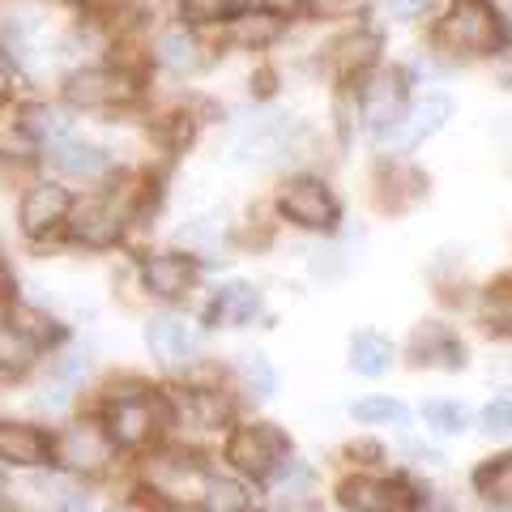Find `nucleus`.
Segmentation results:
<instances>
[{
  "label": "nucleus",
  "instance_id": "nucleus-2",
  "mask_svg": "<svg viewBox=\"0 0 512 512\" xmlns=\"http://www.w3.org/2000/svg\"><path fill=\"white\" fill-rule=\"evenodd\" d=\"M227 461L235 474L265 483L291 461V436L278 423H248L227 440Z\"/></svg>",
  "mask_w": 512,
  "mask_h": 512
},
{
  "label": "nucleus",
  "instance_id": "nucleus-25",
  "mask_svg": "<svg viewBox=\"0 0 512 512\" xmlns=\"http://www.w3.org/2000/svg\"><path fill=\"white\" fill-rule=\"evenodd\" d=\"M201 500H205L210 512H248L252 508V495L239 487L235 478H218V474H205Z\"/></svg>",
  "mask_w": 512,
  "mask_h": 512
},
{
  "label": "nucleus",
  "instance_id": "nucleus-38",
  "mask_svg": "<svg viewBox=\"0 0 512 512\" xmlns=\"http://www.w3.org/2000/svg\"><path fill=\"white\" fill-rule=\"evenodd\" d=\"M5 94H9V73L0 69V99H5Z\"/></svg>",
  "mask_w": 512,
  "mask_h": 512
},
{
  "label": "nucleus",
  "instance_id": "nucleus-19",
  "mask_svg": "<svg viewBox=\"0 0 512 512\" xmlns=\"http://www.w3.org/2000/svg\"><path fill=\"white\" fill-rule=\"evenodd\" d=\"M393 359H397V350H393V342L384 338V333H376V329H363V333H355L350 338V367H355L359 376H384L393 367Z\"/></svg>",
  "mask_w": 512,
  "mask_h": 512
},
{
  "label": "nucleus",
  "instance_id": "nucleus-26",
  "mask_svg": "<svg viewBox=\"0 0 512 512\" xmlns=\"http://www.w3.org/2000/svg\"><path fill=\"white\" fill-rule=\"evenodd\" d=\"M9 325H13V329H18V333H26V338H30V342H35L39 350H43V346H52V342H60V338H64V329L56 325V320H52V316H47V312H39V308H26V303H18V308H13V312H9Z\"/></svg>",
  "mask_w": 512,
  "mask_h": 512
},
{
  "label": "nucleus",
  "instance_id": "nucleus-11",
  "mask_svg": "<svg viewBox=\"0 0 512 512\" xmlns=\"http://www.w3.org/2000/svg\"><path fill=\"white\" fill-rule=\"evenodd\" d=\"M69 210H73V197L60 184H35L22 197L18 218L30 239H52V235H60L64 222H69Z\"/></svg>",
  "mask_w": 512,
  "mask_h": 512
},
{
  "label": "nucleus",
  "instance_id": "nucleus-28",
  "mask_svg": "<svg viewBox=\"0 0 512 512\" xmlns=\"http://www.w3.org/2000/svg\"><path fill=\"white\" fill-rule=\"evenodd\" d=\"M423 423L431 431H440V436H461V431L470 427V410L461 402H427L423 406Z\"/></svg>",
  "mask_w": 512,
  "mask_h": 512
},
{
  "label": "nucleus",
  "instance_id": "nucleus-13",
  "mask_svg": "<svg viewBox=\"0 0 512 512\" xmlns=\"http://www.w3.org/2000/svg\"><path fill=\"white\" fill-rule=\"evenodd\" d=\"M0 461L18 470L52 466V436L35 423H0Z\"/></svg>",
  "mask_w": 512,
  "mask_h": 512
},
{
  "label": "nucleus",
  "instance_id": "nucleus-37",
  "mask_svg": "<svg viewBox=\"0 0 512 512\" xmlns=\"http://www.w3.org/2000/svg\"><path fill=\"white\" fill-rule=\"evenodd\" d=\"M265 512H316V504H308L303 495H291V500H282L274 508H265Z\"/></svg>",
  "mask_w": 512,
  "mask_h": 512
},
{
  "label": "nucleus",
  "instance_id": "nucleus-4",
  "mask_svg": "<svg viewBox=\"0 0 512 512\" xmlns=\"http://www.w3.org/2000/svg\"><path fill=\"white\" fill-rule=\"evenodd\" d=\"M440 43H448L457 56H487L500 47V22L483 0H457L440 26Z\"/></svg>",
  "mask_w": 512,
  "mask_h": 512
},
{
  "label": "nucleus",
  "instance_id": "nucleus-42",
  "mask_svg": "<svg viewBox=\"0 0 512 512\" xmlns=\"http://www.w3.org/2000/svg\"><path fill=\"white\" fill-rule=\"evenodd\" d=\"M86 5H99V0H86Z\"/></svg>",
  "mask_w": 512,
  "mask_h": 512
},
{
  "label": "nucleus",
  "instance_id": "nucleus-22",
  "mask_svg": "<svg viewBox=\"0 0 512 512\" xmlns=\"http://www.w3.org/2000/svg\"><path fill=\"white\" fill-rule=\"evenodd\" d=\"M235 376H239V384H244V393L256 397V402L274 397V389H278L274 363H269L265 355H256V350H244V355L235 359Z\"/></svg>",
  "mask_w": 512,
  "mask_h": 512
},
{
  "label": "nucleus",
  "instance_id": "nucleus-31",
  "mask_svg": "<svg viewBox=\"0 0 512 512\" xmlns=\"http://www.w3.org/2000/svg\"><path fill=\"white\" fill-rule=\"evenodd\" d=\"M474 483H478V491H483L487 500L508 504V487H512V466H508V457L487 461V466L474 474Z\"/></svg>",
  "mask_w": 512,
  "mask_h": 512
},
{
  "label": "nucleus",
  "instance_id": "nucleus-6",
  "mask_svg": "<svg viewBox=\"0 0 512 512\" xmlns=\"http://www.w3.org/2000/svg\"><path fill=\"white\" fill-rule=\"evenodd\" d=\"M278 210L282 218H291L295 227L303 231H333L338 227V201H333V192L325 180H291L282 188L278 197Z\"/></svg>",
  "mask_w": 512,
  "mask_h": 512
},
{
  "label": "nucleus",
  "instance_id": "nucleus-34",
  "mask_svg": "<svg viewBox=\"0 0 512 512\" xmlns=\"http://www.w3.org/2000/svg\"><path fill=\"white\" fill-rule=\"evenodd\" d=\"M483 431L487 436H508V397H500V402H491L483 410Z\"/></svg>",
  "mask_w": 512,
  "mask_h": 512
},
{
  "label": "nucleus",
  "instance_id": "nucleus-35",
  "mask_svg": "<svg viewBox=\"0 0 512 512\" xmlns=\"http://www.w3.org/2000/svg\"><path fill=\"white\" fill-rule=\"evenodd\" d=\"M427 5H431V0H384V13H389L393 22H414Z\"/></svg>",
  "mask_w": 512,
  "mask_h": 512
},
{
  "label": "nucleus",
  "instance_id": "nucleus-3",
  "mask_svg": "<svg viewBox=\"0 0 512 512\" xmlns=\"http://www.w3.org/2000/svg\"><path fill=\"white\" fill-rule=\"evenodd\" d=\"M111 457H116V444H111L107 427L94 423V419H82V423H69L52 436V461L64 470V474H103L111 466Z\"/></svg>",
  "mask_w": 512,
  "mask_h": 512
},
{
  "label": "nucleus",
  "instance_id": "nucleus-21",
  "mask_svg": "<svg viewBox=\"0 0 512 512\" xmlns=\"http://www.w3.org/2000/svg\"><path fill=\"white\" fill-rule=\"evenodd\" d=\"M154 56H158L163 69L188 73V69H197V64H201V47H197V39H192L188 30H167V35H158Z\"/></svg>",
  "mask_w": 512,
  "mask_h": 512
},
{
  "label": "nucleus",
  "instance_id": "nucleus-17",
  "mask_svg": "<svg viewBox=\"0 0 512 512\" xmlns=\"http://www.w3.org/2000/svg\"><path fill=\"white\" fill-rule=\"evenodd\" d=\"M363 111H367V124L376 128V137L384 133V128H393L397 120H402V111H406V86H402V77H393V73L376 77V82L363 90Z\"/></svg>",
  "mask_w": 512,
  "mask_h": 512
},
{
  "label": "nucleus",
  "instance_id": "nucleus-41",
  "mask_svg": "<svg viewBox=\"0 0 512 512\" xmlns=\"http://www.w3.org/2000/svg\"><path fill=\"white\" fill-rule=\"evenodd\" d=\"M171 512H188V508H171Z\"/></svg>",
  "mask_w": 512,
  "mask_h": 512
},
{
  "label": "nucleus",
  "instance_id": "nucleus-30",
  "mask_svg": "<svg viewBox=\"0 0 512 512\" xmlns=\"http://www.w3.org/2000/svg\"><path fill=\"white\" fill-rule=\"evenodd\" d=\"M350 414H355V423H397V427L410 419L406 406L393 402V397H363V402L350 406Z\"/></svg>",
  "mask_w": 512,
  "mask_h": 512
},
{
  "label": "nucleus",
  "instance_id": "nucleus-12",
  "mask_svg": "<svg viewBox=\"0 0 512 512\" xmlns=\"http://www.w3.org/2000/svg\"><path fill=\"white\" fill-rule=\"evenodd\" d=\"M146 346L163 367H184L197 355V329L180 312H163L146 325Z\"/></svg>",
  "mask_w": 512,
  "mask_h": 512
},
{
  "label": "nucleus",
  "instance_id": "nucleus-15",
  "mask_svg": "<svg viewBox=\"0 0 512 512\" xmlns=\"http://www.w3.org/2000/svg\"><path fill=\"white\" fill-rule=\"evenodd\" d=\"M261 291H256L252 282H227L218 286V295L210 299V308H205V320H210L214 329H239L248 325V320H256V312H261Z\"/></svg>",
  "mask_w": 512,
  "mask_h": 512
},
{
  "label": "nucleus",
  "instance_id": "nucleus-23",
  "mask_svg": "<svg viewBox=\"0 0 512 512\" xmlns=\"http://www.w3.org/2000/svg\"><path fill=\"white\" fill-rule=\"evenodd\" d=\"M39 359V346L26 338V333H18L9 325V320H0V372L18 376V372H30Z\"/></svg>",
  "mask_w": 512,
  "mask_h": 512
},
{
  "label": "nucleus",
  "instance_id": "nucleus-16",
  "mask_svg": "<svg viewBox=\"0 0 512 512\" xmlns=\"http://www.w3.org/2000/svg\"><path fill=\"white\" fill-rule=\"evenodd\" d=\"M410 359L427 363V367H448V372H461L466 367V346H461L444 325H419L410 338Z\"/></svg>",
  "mask_w": 512,
  "mask_h": 512
},
{
  "label": "nucleus",
  "instance_id": "nucleus-20",
  "mask_svg": "<svg viewBox=\"0 0 512 512\" xmlns=\"http://www.w3.org/2000/svg\"><path fill=\"white\" fill-rule=\"evenodd\" d=\"M376 52H380V39L372 35V30H355V35H346L338 47H333V64H338L342 77H355L363 69H372Z\"/></svg>",
  "mask_w": 512,
  "mask_h": 512
},
{
  "label": "nucleus",
  "instance_id": "nucleus-36",
  "mask_svg": "<svg viewBox=\"0 0 512 512\" xmlns=\"http://www.w3.org/2000/svg\"><path fill=\"white\" fill-rule=\"evenodd\" d=\"M265 13H274V18H291V13L303 9V0H261Z\"/></svg>",
  "mask_w": 512,
  "mask_h": 512
},
{
  "label": "nucleus",
  "instance_id": "nucleus-32",
  "mask_svg": "<svg viewBox=\"0 0 512 512\" xmlns=\"http://www.w3.org/2000/svg\"><path fill=\"white\" fill-rule=\"evenodd\" d=\"M47 495L64 508V512H86L90 508V495L86 487L77 483V474H60V478H47Z\"/></svg>",
  "mask_w": 512,
  "mask_h": 512
},
{
  "label": "nucleus",
  "instance_id": "nucleus-40",
  "mask_svg": "<svg viewBox=\"0 0 512 512\" xmlns=\"http://www.w3.org/2000/svg\"><path fill=\"white\" fill-rule=\"evenodd\" d=\"M111 512H137V508H111Z\"/></svg>",
  "mask_w": 512,
  "mask_h": 512
},
{
  "label": "nucleus",
  "instance_id": "nucleus-14",
  "mask_svg": "<svg viewBox=\"0 0 512 512\" xmlns=\"http://www.w3.org/2000/svg\"><path fill=\"white\" fill-rule=\"evenodd\" d=\"M141 282L158 299H184L192 291V282H197V265L180 252H158L141 261Z\"/></svg>",
  "mask_w": 512,
  "mask_h": 512
},
{
  "label": "nucleus",
  "instance_id": "nucleus-9",
  "mask_svg": "<svg viewBox=\"0 0 512 512\" xmlns=\"http://www.w3.org/2000/svg\"><path fill=\"white\" fill-rule=\"evenodd\" d=\"M73 107H124L137 99V82L124 69H82L64 86Z\"/></svg>",
  "mask_w": 512,
  "mask_h": 512
},
{
  "label": "nucleus",
  "instance_id": "nucleus-10",
  "mask_svg": "<svg viewBox=\"0 0 512 512\" xmlns=\"http://www.w3.org/2000/svg\"><path fill=\"white\" fill-rule=\"evenodd\" d=\"M69 235L86 248H111L124 235V210L116 197H90L86 205H77V214L69 210Z\"/></svg>",
  "mask_w": 512,
  "mask_h": 512
},
{
  "label": "nucleus",
  "instance_id": "nucleus-39",
  "mask_svg": "<svg viewBox=\"0 0 512 512\" xmlns=\"http://www.w3.org/2000/svg\"><path fill=\"white\" fill-rule=\"evenodd\" d=\"M0 512H18V508H13L9 500H0Z\"/></svg>",
  "mask_w": 512,
  "mask_h": 512
},
{
  "label": "nucleus",
  "instance_id": "nucleus-18",
  "mask_svg": "<svg viewBox=\"0 0 512 512\" xmlns=\"http://www.w3.org/2000/svg\"><path fill=\"white\" fill-rule=\"evenodd\" d=\"M150 483H154L158 495H167V500H180L188 508V500H197L201 487H205V470L201 466H188L184 457H163V461H154Z\"/></svg>",
  "mask_w": 512,
  "mask_h": 512
},
{
  "label": "nucleus",
  "instance_id": "nucleus-7",
  "mask_svg": "<svg viewBox=\"0 0 512 512\" xmlns=\"http://www.w3.org/2000/svg\"><path fill=\"white\" fill-rule=\"evenodd\" d=\"M338 504L346 512H410L414 491L397 478H376V474H350L338 487Z\"/></svg>",
  "mask_w": 512,
  "mask_h": 512
},
{
  "label": "nucleus",
  "instance_id": "nucleus-29",
  "mask_svg": "<svg viewBox=\"0 0 512 512\" xmlns=\"http://www.w3.org/2000/svg\"><path fill=\"white\" fill-rule=\"evenodd\" d=\"M22 128L30 137H39V141H52V137L69 133V116H64L60 107H52V103H39V107H26Z\"/></svg>",
  "mask_w": 512,
  "mask_h": 512
},
{
  "label": "nucleus",
  "instance_id": "nucleus-33",
  "mask_svg": "<svg viewBox=\"0 0 512 512\" xmlns=\"http://www.w3.org/2000/svg\"><path fill=\"white\" fill-rule=\"evenodd\" d=\"M231 9H235V0H180V13L188 22H197V26L231 18Z\"/></svg>",
  "mask_w": 512,
  "mask_h": 512
},
{
  "label": "nucleus",
  "instance_id": "nucleus-24",
  "mask_svg": "<svg viewBox=\"0 0 512 512\" xmlns=\"http://www.w3.org/2000/svg\"><path fill=\"white\" fill-rule=\"evenodd\" d=\"M282 35V22L274 18V13H244V18L231 22V43L248 47V52H256V47H269Z\"/></svg>",
  "mask_w": 512,
  "mask_h": 512
},
{
  "label": "nucleus",
  "instance_id": "nucleus-27",
  "mask_svg": "<svg viewBox=\"0 0 512 512\" xmlns=\"http://www.w3.org/2000/svg\"><path fill=\"white\" fill-rule=\"evenodd\" d=\"M52 167L64 171V175H99L107 171V154L94 150V146H56L52 150Z\"/></svg>",
  "mask_w": 512,
  "mask_h": 512
},
{
  "label": "nucleus",
  "instance_id": "nucleus-8",
  "mask_svg": "<svg viewBox=\"0 0 512 512\" xmlns=\"http://www.w3.org/2000/svg\"><path fill=\"white\" fill-rule=\"evenodd\" d=\"M448 116H453V103H448L444 94H427V99H419L414 107H406V111H402V120H397L393 128H384V133H380V150L406 154V150L419 146L423 137L440 133Z\"/></svg>",
  "mask_w": 512,
  "mask_h": 512
},
{
  "label": "nucleus",
  "instance_id": "nucleus-1",
  "mask_svg": "<svg viewBox=\"0 0 512 512\" xmlns=\"http://www.w3.org/2000/svg\"><path fill=\"white\" fill-rule=\"evenodd\" d=\"M171 406L163 402L158 393L150 389H137V393H120L107 402V414H103V427L116 448H146L154 444L163 431L171 427Z\"/></svg>",
  "mask_w": 512,
  "mask_h": 512
},
{
  "label": "nucleus",
  "instance_id": "nucleus-5",
  "mask_svg": "<svg viewBox=\"0 0 512 512\" xmlns=\"http://www.w3.org/2000/svg\"><path fill=\"white\" fill-rule=\"evenodd\" d=\"M299 133V120L286 116V111H274V116H261L244 128H235L231 137V158L235 163H274V158L291 146Z\"/></svg>",
  "mask_w": 512,
  "mask_h": 512
}]
</instances>
